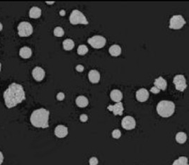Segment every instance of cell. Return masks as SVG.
<instances>
[{"mask_svg": "<svg viewBox=\"0 0 189 165\" xmlns=\"http://www.w3.org/2000/svg\"><path fill=\"white\" fill-rule=\"evenodd\" d=\"M150 92L152 93H153V94H158V93H159V92H160V90H159V89H157V87H156V86H153V87L151 88Z\"/></svg>", "mask_w": 189, "mask_h": 165, "instance_id": "cell-30", "label": "cell"}, {"mask_svg": "<svg viewBox=\"0 0 189 165\" xmlns=\"http://www.w3.org/2000/svg\"><path fill=\"white\" fill-rule=\"evenodd\" d=\"M1 70H2V64L0 63V72H1Z\"/></svg>", "mask_w": 189, "mask_h": 165, "instance_id": "cell-36", "label": "cell"}, {"mask_svg": "<svg viewBox=\"0 0 189 165\" xmlns=\"http://www.w3.org/2000/svg\"><path fill=\"white\" fill-rule=\"evenodd\" d=\"M33 77L35 80L38 82H41L44 79L45 75V70L41 67H36L32 71Z\"/></svg>", "mask_w": 189, "mask_h": 165, "instance_id": "cell-11", "label": "cell"}, {"mask_svg": "<svg viewBox=\"0 0 189 165\" xmlns=\"http://www.w3.org/2000/svg\"><path fill=\"white\" fill-rule=\"evenodd\" d=\"M3 162H4V155L2 152L0 151V165L2 164Z\"/></svg>", "mask_w": 189, "mask_h": 165, "instance_id": "cell-32", "label": "cell"}, {"mask_svg": "<svg viewBox=\"0 0 189 165\" xmlns=\"http://www.w3.org/2000/svg\"><path fill=\"white\" fill-rule=\"evenodd\" d=\"M80 121L83 123L86 122V121H88V115L86 114H82L80 116Z\"/></svg>", "mask_w": 189, "mask_h": 165, "instance_id": "cell-29", "label": "cell"}, {"mask_svg": "<svg viewBox=\"0 0 189 165\" xmlns=\"http://www.w3.org/2000/svg\"><path fill=\"white\" fill-rule=\"evenodd\" d=\"M122 50L120 45H113L110 47L109 48V53L112 56L117 57L121 54Z\"/></svg>", "mask_w": 189, "mask_h": 165, "instance_id": "cell-20", "label": "cell"}, {"mask_svg": "<svg viewBox=\"0 0 189 165\" xmlns=\"http://www.w3.org/2000/svg\"><path fill=\"white\" fill-rule=\"evenodd\" d=\"M50 112L47 109L41 108L33 111L30 117L31 124L36 128H47L49 127Z\"/></svg>", "mask_w": 189, "mask_h": 165, "instance_id": "cell-2", "label": "cell"}, {"mask_svg": "<svg viewBox=\"0 0 189 165\" xmlns=\"http://www.w3.org/2000/svg\"><path fill=\"white\" fill-rule=\"evenodd\" d=\"M19 55L24 59L30 58L31 55H32V50L28 47L24 46L20 49Z\"/></svg>", "mask_w": 189, "mask_h": 165, "instance_id": "cell-17", "label": "cell"}, {"mask_svg": "<svg viewBox=\"0 0 189 165\" xmlns=\"http://www.w3.org/2000/svg\"><path fill=\"white\" fill-rule=\"evenodd\" d=\"M149 92L148 90L145 88H141L137 91L136 92V99L138 102H145L149 98Z\"/></svg>", "mask_w": 189, "mask_h": 165, "instance_id": "cell-12", "label": "cell"}, {"mask_svg": "<svg viewBox=\"0 0 189 165\" xmlns=\"http://www.w3.org/2000/svg\"><path fill=\"white\" fill-rule=\"evenodd\" d=\"M172 165H189L188 163V158L184 156L180 157L177 160L174 161Z\"/></svg>", "mask_w": 189, "mask_h": 165, "instance_id": "cell-23", "label": "cell"}, {"mask_svg": "<svg viewBox=\"0 0 189 165\" xmlns=\"http://www.w3.org/2000/svg\"><path fill=\"white\" fill-rule=\"evenodd\" d=\"M65 14H66V12H65V10H61V11H60V15H61L62 16H65Z\"/></svg>", "mask_w": 189, "mask_h": 165, "instance_id": "cell-33", "label": "cell"}, {"mask_svg": "<svg viewBox=\"0 0 189 165\" xmlns=\"http://www.w3.org/2000/svg\"><path fill=\"white\" fill-rule=\"evenodd\" d=\"M88 43L93 48L100 49L104 47L106 43V39L102 36H94L88 39Z\"/></svg>", "mask_w": 189, "mask_h": 165, "instance_id": "cell-6", "label": "cell"}, {"mask_svg": "<svg viewBox=\"0 0 189 165\" xmlns=\"http://www.w3.org/2000/svg\"><path fill=\"white\" fill-rule=\"evenodd\" d=\"M155 86L159 90L165 91L167 87V82L162 77H159L155 80Z\"/></svg>", "mask_w": 189, "mask_h": 165, "instance_id": "cell-15", "label": "cell"}, {"mask_svg": "<svg viewBox=\"0 0 189 165\" xmlns=\"http://www.w3.org/2000/svg\"><path fill=\"white\" fill-rule=\"evenodd\" d=\"M76 104L80 108H85L88 106L89 100L86 96H79L76 99Z\"/></svg>", "mask_w": 189, "mask_h": 165, "instance_id": "cell-18", "label": "cell"}, {"mask_svg": "<svg viewBox=\"0 0 189 165\" xmlns=\"http://www.w3.org/2000/svg\"><path fill=\"white\" fill-rule=\"evenodd\" d=\"M76 70H77L79 73H82V72L84 71V66H83L82 65H78L76 67Z\"/></svg>", "mask_w": 189, "mask_h": 165, "instance_id": "cell-31", "label": "cell"}, {"mask_svg": "<svg viewBox=\"0 0 189 165\" xmlns=\"http://www.w3.org/2000/svg\"><path fill=\"white\" fill-rule=\"evenodd\" d=\"M121 124L124 129L130 131V130L134 129L135 128L136 121L133 117L130 116V115H128V116L124 117L122 118Z\"/></svg>", "mask_w": 189, "mask_h": 165, "instance_id": "cell-9", "label": "cell"}, {"mask_svg": "<svg viewBox=\"0 0 189 165\" xmlns=\"http://www.w3.org/2000/svg\"><path fill=\"white\" fill-rule=\"evenodd\" d=\"M62 45L65 50H71L74 47V43L72 39H66L62 42Z\"/></svg>", "mask_w": 189, "mask_h": 165, "instance_id": "cell-21", "label": "cell"}, {"mask_svg": "<svg viewBox=\"0 0 189 165\" xmlns=\"http://www.w3.org/2000/svg\"><path fill=\"white\" fill-rule=\"evenodd\" d=\"M174 84H175L176 89L180 92H184L187 87L186 78L183 75H177L174 77Z\"/></svg>", "mask_w": 189, "mask_h": 165, "instance_id": "cell-8", "label": "cell"}, {"mask_svg": "<svg viewBox=\"0 0 189 165\" xmlns=\"http://www.w3.org/2000/svg\"><path fill=\"white\" fill-rule=\"evenodd\" d=\"M157 111L160 116L169 118L171 116L175 111V104L171 101H161L157 104Z\"/></svg>", "mask_w": 189, "mask_h": 165, "instance_id": "cell-3", "label": "cell"}, {"mask_svg": "<svg viewBox=\"0 0 189 165\" xmlns=\"http://www.w3.org/2000/svg\"><path fill=\"white\" fill-rule=\"evenodd\" d=\"M186 21L181 15H174L169 21V28L171 29H180L186 24Z\"/></svg>", "mask_w": 189, "mask_h": 165, "instance_id": "cell-7", "label": "cell"}, {"mask_svg": "<svg viewBox=\"0 0 189 165\" xmlns=\"http://www.w3.org/2000/svg\"><path fill=\"white\" fill-rule=\"evenodd\" d=\"M88 77L89 81L93 84H96L100 81V73L96 70H91L89 71Z\"/></svg>", "mask_w": 189, "mask_h": 165, "instance_id": "cell-14", "label": "cell"}, {"mask_svg": "<svg viewBox=\"0 0 189 165\" xmlns=\"http://www.w3.org/2000/svg\"><path fill=\"white\" fill-rule=\"evenodd\" d=\"M41 9L38 7H33L29 11V16L31 18H38L41 16Z\"/></svg>", "mask_w": 189, "mask_h": 165, "instance_id": "cell-19", "label": "cell"}, {"mask_svg": "<svg viewBox=\"0 0 189 165\" xmlns=\"http://www.w3.org/2000/svg\"><path fill=\"white\" fill-rule=\"evenodd\" d=\"M187 140L186 134L184 132H179L176 135V142L180 144H184L186 143Z\"/></svg>", "mask_w": 189, "mask_h": 165, "instance_id": "cell-22", "label": "cell"}, {"mask_svg": "<svg viewBox=\"0 0 189 165\" xmlns=\"http://www.w3.org/2000/svg\"><path fill=\"white\" fill-rule=\"evenodd\" d=\"M53 33H54V35H55V36H57V37L63 36L64 34H65L63 28L60 27V26H57V27H56L55 29H54Z\"/></svg>", "mask_w": 189, "mask_h": 165, "instance_id": "cell-25", "label": "cell"}, {"mask_svg": "<svg viewBox=\"0 0 189 165\" xmlns=\"http://www.w3.org/2000/svg\"><path fill=\"white\" fill-rule=\"evenodd\" d=\"M18 34L21 37H28L33 34L34 28L30 23L27 21L21 22L18 26Z\"/></svg>", "mask_w": 189, "mask_h": 165, "instance_id": "cell-5", "label": "cell"}, {"mask_svg": "<svg viewBox=\"0 0 189 165\" xmlns=\"http://www.w3.org/2000/svg\"><path fill=\"white\" fill-rule=\"evenodd\" d=\"M120 136H121V132L120 130L116 129L112 132V137L115 138V139H118L120 138Z\"/></svg>", "mask_w": 189, "mask_h": 165, "instance_id": "cell-26", "label": "cell"}, {"mask_svg": "<svg viewBox=\"0 0 189 165\" xmlns=\"http://www.w3.org/2000/svg\"><path fill=\"white\" fill-rule=\"evenodd\" d=\"M110 96H111V100L116 103L121 102V100L122 99V93L118 89H113L111 91V94H110Z\"/></svg>", "mask_w": 189, "mask_h": 165, "instance_id": "cell-16", "label": "cell"}, {"mask_svg": "<svg viewBox=\"0 0 189 165\" xmlns=\"http://www.w3.org/2000/svg\"><path fill=\"white\" fill-rule=\"evenodd\" d=\"M3 96L6 106L11 108L26 99V93L22 85L14 82L5 91Z\"/></svg>", "mask_w": 189, "mask_h": 165, "instance_id": "cell-1", "label": "cell"}, {"mask_svg": "<svg viewBox=\"0 0 189 165\" xmlns=\"http://www.w3.org/2000/svg\"><path fill=\"white\" fill-rule=\"evenodd\" d=\"M89 49L85 45H80L77 48V53L80 55H84L88 53Z\"/></svg>", "mask_w": 189, "mask_h": 165, "instance_id": "cell-24", "label": "cell"}, {"mask_svg": "<svg viewBox=\"0 0 189 165\" xmlns=\"http://www.w3.org/2000/svg\"><path fill=\"white\" fill-rule=\"evenodd\" d=\"M89 165H97L99 164V160L96 157H92L89 160Z\"/></svg>", "mask_w": 189, "mask_h": 165, "instance_id": "cell-27", "label": "cell"}, {"mask_svg": "<svg viewBox=\"0 0 189 165\" xmlns=\"http://www.w3.org/2000/svg\"><path fill=\"white\" fill-rule=\"evenodd\" d=\"M2 29H3V25H2V23H0V31H2Z\"/></svg>", "mask_w": 189, "mask_h": 165, "instance_id": "cell-35", "label": "cell"}, {"mask_svg": "<svg viewBox=\"0 0 189 165\" xmlns=\"http://www.w3.org/2000/svg\"><path fill=\"white\" fill-rule=\"evenodd\" d=\"M65 94H64L63 92H59L57 94V99L58 101H62L65 99Z\"/></svg>", "mask_w": 189, "mask_h": 165, "instance_id": "cell-28", "label": "cell"}, {"mask_svg": "<svg viewBox=\"0 0 189 165\" xmlns=\"http://www.w3.org/2000/svg\"><path fill=\"white\" fill-rule=\"evenodd\" d=\"M46 3L47 5H53L55 4V2H46Z\"/></svg>", "mask_w": 189, "mask_h": 165, "instance_id": "cell-34", "label": "cell"}, {"mask_svg": "<svg viewBox=\"0 0 189 165\" xmlns=\"http://www.w3.org/2000/svg\"><path fill=\"white\" fill-rule=\"evenodd\" d=\"M55 135L59 138H65L68 135V128L63 125H58L55 129Z\"/></svg>", "mask_w": 189, "mask_h": 165, "instance_id": "cell-13", "label": "cell"}, {"mask_svg": "<svg viewBox=\"0 0 189 165\" xmlns=\"http://www.w3.org/2000/svg\"><path fill=\"white\" fill-rule=\"evenodd\" d=\"M70 22L73 25L77 24H89L86 16L84 14L77 9H74L72 11L71 15L70 16Z\"/></svg>", "mask_w": 189, "mask_h": 165, "instance_id": "cell-4", "label": "cell"}, {"mask_svg": "<svg viewBox=\"0 0 189 165\" xmlns=\"http://www.w3.org/2000/svg\"><path fill=\"white\" fill-rule=\"evenodd\" d=\"M107 108L110 111H112L115 115H122L124 111L123 105H122V102L116 103L114 105H109Z\"/></svg>", "mask_w": 189, "mask_h": 165, "instance_id": "cell-10", "label": "cell"}]
</instances>
